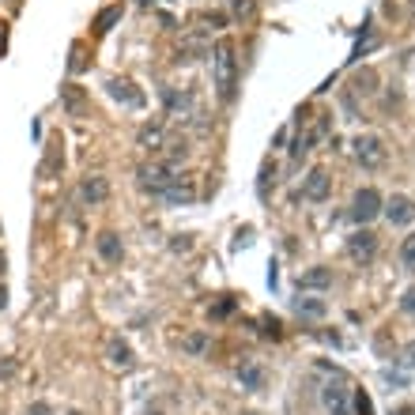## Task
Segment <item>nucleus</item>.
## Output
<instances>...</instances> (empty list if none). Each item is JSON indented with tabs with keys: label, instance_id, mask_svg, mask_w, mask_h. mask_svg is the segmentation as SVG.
Segmentation results:
<instances>
[{
	"label": "nucleus",
	"instance_id": "a878e982",
	"mask_svg": "<svg viewBox=\"0 0 415 415\" xmlns=\"http://www.w3.org/2000/svg\"><path fill=\"white\" fill-rule=\"evenodd\" d=\"M272 178H276V163H272V159H264L261 174H257V197H261V200H269V186H272Z\"/></svg>",
	"mask_w": 415,
	"mask_h": 415
},
{
	"label": "nucleus",
	"instance_id": "f8f14e48",
	"mask_svg": "<svg viewBox=\"0 0 415 415\" xmlns=\"http://www.w3.org/2000/svg\"><path fill=\"white\" fill-rule=\"evenodd\" d=\"M110 197V181L103 178V174H91V178H83V186H80V200L83 204H103V200Z\"/></svg>",
	"mask_w": 415,
	"mask_h": 415
},
{
	"label": "nucleus",
	"instance_id": "20e7f679",
	"mask_svg": "<svg viewBox=\"0 0 415 415\" xmlns=\"http://www.w3.org/2000/svg\"><path fill=\"white\" fill-rule=\"evenodd\" d=\"M382 204H385L382 193L366 186V189H359L355 197H352V211H347V216H352L359 227H366V223H374V219L382 216Z\"/></svg>",
	"mask_w": 415,
	"mask_h": 415
},
{
	"label": "nucleus",
	"instance_id": "ea45409f",
	"mask_svg": "<svg viewBox=\"0 0 415 415\" xmlns=\"http://www.w3.org/2000/svg\"><path fill=\"white\" fill-rule=\"evenodd\" d=\"M393 415H415V408H412V404H400V408H396Z\"/></svg>",
	"mask_w": 415,
	"mask_h": 415
},
{
	"label": "nucleus",
	"instance_id": "6ab92c4d",
	"mask_svg": "<svg viewBox=\"0 0 415 415\" xmlns=\"http://www.w3.org/2000/svg\"><path fill=\"white\" fill-rule=\"evenodd\" d=\"M352 91H355V95H363V98H370L374 91H377V72H374V68H359Z\"/></svg>",
	"mask_w": 415,
	"mask_h": 415
},
{
	"label": "nucleus",
	"instance_id": "5701e85b",
	"mask_svg": "<svg viewBox=\"0 0 415 415\" xmlns=\"http://www.w3.org/2000/svg\"><path fill=\"white\" fill-rule=\"evenodd\" d=\"M230 20L253 23L257 20V0H230Z\"/></svg>",
	"mask_w": 415,
	"mask_h": 415
},
{
	"label": "nucleus",
	"instance_id": "7ed1b4c3",
	"mask_svg": "<svg viewBox=\"0 0 415 415\" xmlns=\"http://www.w3.org/2000/svg\"><path fill=\"white\" fill-rule=\"evenodd\" d=\"M211 57V34L204 27H189L186 34H181L178 50H174V61L178 64H193V61H204Z\"/></svg>",
	"mask_w": 415,
	"mask_h": 415
},
{
	"label": "nucleus",
	"instance_id": "7c9ffc66",
	"mask_svg": "<svg viewBox=\"0 0 415 415\" xmlns=\"http://www.w3.org/2000/svg\"><path fill=\"white\" fill-rule=\"evenodd\" d=\"M227 20H230L227 12H204L200 15V27H204V31H219V27H227Z\"/></svg>",
	"mask_w": 415,
	"mask_h": 415
},
{
	"label": "nucleus",
	"instance_id": "bb28decb",
	"mask_svg": "<svg viewBox=\"0 0 415 415\" xmlns=\"http://www.w3.org/2000/svg\"><path fill=\"white\" fill-rule=\"evenodd\" d=\"M163 197H166V200H170V204H189V200H193V197H197V193H193V186H181V178H178V181H174V186H170V189H166V193H163Z\"/></svg>",
	"mask_w": 415,
	"mask_h": 415
},
{
	"label": "nucleus",
	"instance_id": "f704fd0d",
	"mask_svg": "<svg viewBox=\"0 0 415 415\" xmlns=\"http://www.w3.org/2000/svg\"><path fill=\"white\" fill-rule=\"evenodd\" d=\"M400 310H404V313H415V287H408V291H404V299H400Z\"/></svg>",
	"mask_w": 415,
	"mask_h": 415
},
{
	"label": "nucleus",
	"instance_id": "393cba45",
	"mask_svg": "<svg viewBox=\"0 0 415 415\" xmlns=\"http://www.w3.org/2000/svg\"><path fill=\"white\" fill-rule=\"evenodd\" d=\"M313 147V140H310V133L299 125V133H294V140H291V163H302V155H306Z\"/></svg>",
	"mask_w": 415,
	"mask_h": 415
},
{
	"label": "nucleus",
	"instance_id": "f257e3e1",
	"mask_svg": "<svg viewBox=\"0 0 415 415\" xmlns=\"http://www.w3.org/2000/svg\"><path fill=\"white\" fill-rule=\"evenodd\" d=\"M211 76H216L219 103L230 106L238 95V45H234V38H219L211 45Z\"/></svg>",
	"mask_w": 415,
	"mask_h": 415
},
{
	"label": "nucleus",
	"instance_id": "4468645a",
	"mask_svg": "<svg viewBox=\"0 0 415 415\" xmlns=\"http://www.w3.org/2000/svg\"><path fill=\"white\" fill-rule=\"evenodd\" d=\"M61 103L72 117H87V95H83V87H76V83H64L61 87Z\"/></svg>",
	"mask_w": 415,
	"mask_h": 415
},
{
	"label": "nucleus",
	"instance_id": "e433bc0d",
	"mask_svg": "<svg viewBox=\"0 0 415 415\" xmlns=\"http://www.w3.org/2000/svg\"><path fill=\"white\" fill-rule=\"evenodd\" d=\"M400 359H404V363H408V366H415V340H408V344H404Z\"/></svg>",
	"mask_w": 415,
	"mask_h": 415
},
{
	"label": "nucleus",
	"instance_id": "c756f323",
	"mask_svg": "<svg viewBox=\"0 0 415 415\" xmlns=\"http://www.w3.org/2000/svg\"><path fill=\"white\" fill-rule=\"evenodd\" d=\"M400 264H404L408 272H415V234H408V238L400 242Z\"/></svg>",
	"mask_w": 415,
	"mask_h": 415
},
{
	"label": "nucleus",
	"instance_id": "9d476101",
	"mask_svg": "<svg viewBox=\"0 0 415 415\" xmlns=\"http://www.w3.org/2000/svg\"><path fill=\"white\" fill-rule=\"evenodd\" d=\"M95 249H98V257H103L106 264H121V257H125V242L114 234V230H98Z\"/></svg>",
	"mask_w": 415,
	"mask_h": 415
},
{
	"label": "nucleus",
	"instance_id": "cd10ccee",
	"mask_svg": "<svg viewBox=\"0 0 415 415\" xmlns=\"http://www.w3.org/2000/svg\"><path fill=\"white\" fill-rule=\"evenodd\" d=\"M352 415H374V400L366 389H352Z\"/></svg>",
	"mask_w": 415,
	"mask_h": 415
},
{
	"label": "nucleus",
	"instance_id": "de8ad7c7",
	"mask_svg": "<svg viewBox=\"0 0 415 415\" xmlns=\"http://www.w3.org/2000/svg\"><path fill=\"white\" fill-rule=\"evenodd\" d=\"M246 415H253V412H246Z\"/></svg>",
	"mask_w": 415,
	"mask_h": 415
},
{
	"label": "nucleus",
	"instance_id": "2eb2a0df",
	"mask_svg": "<svg viewBox=\"0 0 415 415\" xmlns=\"http://www.w3.org/2000/svg\"><path fill=\"white\" fill-rule=\"evenodd\" d=\"M106 91L117 98V103H125V106H133V110L144 106V95H140V91H136L128 80H106Z\"/></svg>",
	"mask_w": 415,
	"mask_h": 415
},
{
	"label": "nucleus",
	"instance_id": "79ce46f5",
	"mask_svg": "<svg viewBox=\"0 0 415 415\" xmlns=\"http://www.w3.org/2000/svg\"><path fill=\"white\" fill-rule=\"evenodd\" d=\"M4 269H8V257H4V249H0V276H4Z\"/></svg>",
	"mask_w": 415,
	"mask_h": 415
},
{
	"label": "nucleus",
	"instance_id": "423d86ee",
	"mask_svg": "<svg viewBox=\"0 0 415 415\" xmlns=\"http://www.w3.org/2000/svg\"><path fill=\"white\" fill-rule=\"evenodd\" d=\"M302 197L313 200V204H325V200L332 197V178L325 166H313V170L302 178Z\"/></svg>",
	"mask_w": 415,
	"mask_h": 415
},
{
	"label": "nucleus",
	"instance_id": "2f4dec72",
	"mask_svg": "<svg viewBox=\"0 0 415 415\" xmlns=\"http://www.w3.org/2000/svg\"><path fill=\"white\" fill-rule=\"evenodd\" d=\"M83 68H87V61H83V42H76V45H72V61H68V72H72V76H80Z\"/></svg>",
	"mask_w": 415,
	"mask_h": 415
},
{
	"label": "nucleus",
	"instance_id": "412c9836",
	"mask_svg": "<svg viewBox=\"0 0 415 415\" xmlns=\"http://www.w3.org/2000/svg\"><path fill=\"white\" fill-rule=\"evenodd\" d=\"M136 144L140 147H163L166 140H163V121H147L140 133H136Z\"/></svg>",
	"mask_w": 415,
	"mask_h": 415
},
{
	"label": "nucleus",
	"instance_id": "49530a36",
	"mask_svg": "<svg viewBox=\"0 0 415 415\" xmlns=\"http://www.w3.org/2000/svg\"><path fill=\"white\" fill-rule=\"evenodd\" d=\"M68 415H83V412H68Z\"/></svg>",
	"mask_w": 415,
	"mask_h": 415
},
{
	"label": "nucleus",
	"instance_id": "58836bf2",
	"mask_svg": "<svg viewBox=\"0 0 415 415\" xmlns=\"http://www.w3.org/2000/svg\"><path fill=\"white\" fill-rule=\"evenodd\" d=\"M4 310H8V287L0 283V313H4Z\"/></svg>",
	"mask_w": 415,
	"mask_h": 415
},
{
	"label": "nucleus",
	"instance_id": "39448f33",
	"mask_svg": "<svg viewBox=\"0 0 415 415\" xmlns=\"http://www.w3.org/2000/svg\"><path fill=\"white\" fill-rule=\"evenodd\" d=\"M347 257H352L355 264H370L377 257V234L366 227H359L352 238H347Z\"/></svg>",
	"mask_w": 415,
	"mask_h": 415
},
{
	"label": "nucleus",
	"instance_id": "c03bdc74",
	"mask_svg": "<svg viewBox=\"0 0 415 415\" xmlns=\"http://www.w3.org/2000/svg\"><path fill=\"white\" fill-rule=\"evenodd\" d=\"M408 15H412V20H415V0H412V4H408Z\"/></svg>",
	"mask_w": 415,
	"mask_h": 415
},
{
	"label": "nucleus",
	"instance_id": "473e14b6",
	"mask_svg": "<svg viewBox=\"0 0 415 415\" xmlns=\"http://www.w3.org/2000/svg\"><path fill=\"white\" fill-rule=\"evenodd\" d=\"M234 306H238L234 299H223V302H216V306H211V321H223V317H230V313H234Z\"/></svg>",
	"mask_w": 415,
	"mask_h": 415
},
{
	"label": "nucleus",
	"instance_id": "b1692460",
	"mask_svg": "<svg viewBox=\"0 0 415 415\" xmlns=\"http://www.w3.org/2000/svg\"><path fill=\"white\" fill-rule=\"evenodd\" d=\"M64 170V151H61V147L57 144H53L50 147V151H45V163H42V174H45V178H53V174H61Z\"/></svg>",
	"mask_w": 415,
	"mask_h": 415
},
{
	"label": "nucleus",
	"instance_id": "a18cd8bd",
	"mask_svg": "<svg viewBox=\"0 0 415 415\" xmlns=\"http://www.w3.org/2000/svg\"><path fill=\"white\" fill-rule=\"evenodd\" d=\"M136 4H151V0H136Z\"/></svg>",
	"mask_w": 415,
	"mask_h": 415
},
{
	"label": "nucleus",
	"instance_id": "f03ea898",
	"mask_svg": "<svg viewBox=\"0 0 415 415\" xmlns=\"http://www.w3.org/2000/svg\"><path fill=\"white\" fill-rule=\"evenodd\" d=\"M136 181H140L144 193H151V197H163V193L170 189L174 181H178V170H174L170 163L155 159V163H144L140 170H136Z\"/></svg>",
	"mask_w": 415,
	"mask_h": 415
},
{
	"label": "nucleus",
	"instance_id": "c85d7f7f",
	"mask_svg": "<svg viewBox=\"0 0 415 415\" xmlns=\"http://www.w3.org/2000/svg\"><path fill=\"white\" fill-rule=\"evenodd\" d=\"M257 325H261V336H269V340H280L283 336V321L272 317V313H261V321H257Z\"/></svg>",
	"mask_w": 415,
	"mask_h": 415
},
{
	"label": "nucleus",
	"instance_id": "f3484780",
	"mask_svg": "<svg viewBox=\"0 0 415 415\" xmlns=\"http://www.w3.org/2000/svg\"><path fill=\"white\" fill-rule=\"evenodd\" d=\"M238 382H242V389H246V393H261L269 377H264V366L246 363V366H238Z\"/></svg>",
	"mask_w": 415,
	"mask_h": 415
},
{
	"label": "nucleus",
	"instance_id": "a19ab883",
	"mask_svg": "<svg viewBox=\"0 0 415 415\" xmlns=\"http://www.w3.org/2000/svg\"><path fill=\"white\" fill-rule=\"evenodd\" d=\"M4 45H8V31H4V23H0V53H4Z\"/></svg>",
	"mask_w": 415,
	"mask_h": 415
},
{
	"label": "nucleus",
	"instance_id": "dca6fc26",
	"mask_svg": "<svg viewBox=\"0 0 415 415\" xmlns=\"http://www.w3.org/2000/svg\"><path fill=\"white\" fill-rule=\"evenodd\" d=\"M299 287H302V291H329V287H332V269L317 264V269L302 272V276H299Z\"/></svg>",
	"mask_w": 415,
	"mask_h": 415
},
{
	"label": "nucleus",
	"instance_id": "aec40b11",
	"mask_svg": "<svg viewBox=\"0 0 415 415\" xmlns=\"http://www.w3.org/2000/svg\"><path fill=\"white\" fill-rule=\"evenodd\" d=\"M208 347H211V336H208V332H189V336L181 340V352L193 355V359H200Z\"/></svg>",
	"mask_w": 415,
	"mask_h": 415
},
{
	"label": "nucleus",
	"instance_id": "0eeeda50",
	"mask_svg": "<svg viewBox=\"0 0 415 415\" xmlns=\"http://www.w3.org/2000/svg\"><path fill=\"white\" fill-rule=\"evenodd\" d=\"M355 159L363 170H377V166L385 163V144H382V136H359L355 140Z\"/></svg>",
	"mask_w": 415,
	"mask_h": 415
},
{
	"label": "nucleus",
	"instance_id": "1a4fd4ad",
	"mask_svg": "<svg viewBox=\"0 0 415 415\" xmlns=\"http://www.w3.org/2000/svg\"><path fill=\"white\" fill-rule=\"evenodd\" d=\"M321 400H325L329 412H340V408H352V385L344 382V377H332V382L321 389Z\"/></svg>",
	"mask_w": 415,
	"mask_h": 415
},
{
	"label": "nucleus",
	"instance_id": "4be33fe9",
	"mask_svg": "<svg viewBox=\"0 0 415 415\" xmlns=\"http://www.w3.org/2000/svg\"><path fill=\"white\" fill-rule=\"evenodd\" d=\"M325 299H299L294 302V313L299 317H310V321H317V317H325Z\"/></svg>",
	"mask_w": 415,
	"mask_h": 415
},
{
	"label": "nucleus",
	"instance_id": "c9c22d12",
	"mask_svg": "<svg viewBox=\"0 0 415 415\" xmlns=\"http://www.w3.org/2000/svg\"><path fill=\"white\" fill-rule=\"evenodd\" d=\"M27 415H53V408H50L45 400H34L31 408H27Z\"/></svg>",
	"mask_w": 415,
	"mask_h": 415
},
{
	"label": "nucleus",
	"instance_id": "4c0bfd02",
	"mask_svg": "<svg viewBox=\"0 0 415 415\" xmlns=\"http://www.w3.org/2000/svg\"><path fill=\"white\" fill-rule=\"evenodd\" d=\"M15 370H20V366H15V359H4V363H0V377H12Z\"/></svg>",
	"mask_w": 415,
	"mask_h": 415
},
{
	"label": "nucleus",
	"instance_id": "a211bd4d",
	"mask_svg": "<svg viewBox=\"0 0 415 415\" xmlns=\"http://www.w3.org/2000/svg\"><path fill=\"white\" fill-rule=\"evenodd\" d=\"M121 15H125L121 4H110V8H103V12L95 15L91 31H95V34H110V31H114V23H121Z\"/></svg>",
	"mask_w": 415,
	"mask_h": 415
},
{
	"label": "nucleus",
	"instance_id": "72a5a7b5",
	"mask_svg": "<svg viewBox=\"0 0 415 415\" xmlns=\"http://www.w3.org/2000/svg\"><path fill=\"white\" fill-rule=\"evenodd\" d=\"M193 249V238L189 234H174L170 238V253H189Z\"/></svg>",
	"mask_w": 415,
	"mask_h": 415
},
{
	"label": "nucleus",
	"instance_id": "ddd939ff",
	"mask_svg": "<svg viewBox=\"0 0 415 415\" xmlns=\"http://www.w3.org/2000/svg\"><path fill=\"white\" fill-rule=\"evenodd\" d=\"M163 103H166V110H170V117H189L193 114V95L189 91L163 87Z\"/></svg>",
	"mask_w": 415,
	"mask_h": 415
},
{
	"label": "nucleus",
	"instance_id": "9b49d317",
	"mask_svg": "<svg viewBox=\"0 0 415 415\" xmlns=\"http://www.w3.org/2000/svg\"><path fill=\"white\" fill-rule=\"evenodd\" d=\"M106 359H110V366H117V370H133V366H136L133 347H128L121 336H110L106 340Z\"/></svg>",
	"mask_w": 415,
	"mask_h": 415
},
{
	"label": "nucleus",
	"instance_id": "6e6552de",
	"mask_svg": "<svg viewBox=\"0 0 415 415\" xmlns=\"http://www.w3.org/2000/svg\"><path fill=\"white\" fill-rule=\"evenodd\" d=\"M382 211H385V219H389L393 227H408V223H415V200L404 197V193H393V197L382 204Z\"/></svg>",
	"mask_w": 415,
	"mask_h": 415
},
{
	"label": "nucleus",
	"instance_id": "37998d69",
	"mask_svg": "<svg viewBox=\"0 0 415 415\" xmlns=\"http://www.w3.org/2000/svg\"><path fill=\"white\" fill-rule=\"evenodd\" d=\"M144 415H163V412H159V408H147V412H144Z\"/></svg>",
	"mask_w": 415,
	"mask_h": 415
}]
</instances>
